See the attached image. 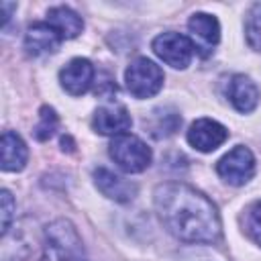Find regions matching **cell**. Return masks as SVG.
Here are the masks:
<instances>
[{"mask_svg": "<svg viewBox=\"0 0 261 261\" xmlns=\"http://www.w3.org/2000/svg\"><path fill=\"white\" fill-rule=\"evenodd\" d=\"M226 139H228L226 126H222L212 118H198L196 122H192L188 130V143L202 153H210L218 149Z\"/></svg>", "mask_w": 261, "mask_h": 261, "instance_id": "9c48e42d", "label": "cell"}, {"mask_svg": "<svg viewBox=\"0 0 261 261\" xmlns=\"http://www.w3.org/2000/svg\"><path fill=\"white\" fill-rule=\"evenodd\" d=\"M226 96H228L230 104L234 106V110H239L243 114L253 112L257 108V104H259V88L245 73H234L228 80Z\"/></svg>", "mask_w": 261, "mask_h": 261, "instance_id": "7c38bea8", "label": "cell"}, {"mask_svg": "<svg viewBox=\"0 0 261 261\" xmlns=\"http://www.w3.org/2000/svg\"><path fill=\"white\" fill-rule=\"evenodd\" d=\"M216 173L230 186H245L255 173V157L249 147L237 145L216 163Z\"/></svg>", "mask_w": 261, "mask_h": 261, "instance_id": "8992f818", "label": "cell"}, {"mask_svg": "<svg viewBox=\"0 0 261 261\" xmlns=\"http://www.w3.org/2000/svg\"><path fill=\"white\" fill-rule=\"evenodd\" d=\"M179 124H181V116L175 110L159 108V110H153V120L149 122V128H151L153 137L161 139V137L173 135Z\"/></svg>", "mask_w": 261, "mask_h": 261, "instance_id": "2e32d148", "label": "cell"}, {"mask_svg": "<svg viewBox=\"0 0 261 261\" xmlns=\"http://www.w3.org/2000/svg\"><path fill=\"white\" fill-rule=\"evenodd\" d=\"M94 184L106 198H110L114 202H120V204L130 202L137 196V190H139L135 181H130V179H126V177H122V175H118V173H114L106 167L94 169Z\"/></svg>", "mask_w": 261, "mask_h": 261, "instance_id": "30bf717a", "label": "cell"}, {"mask_svg": "<svg viewBox=\"0 0 261 261\" xmlns=\"http://www.w3.org/2000/svg\"><path fill=\"white\" fill-rule=\"evenodd\" d=\"M151 47H153V53L161 61H165L167 65H171L175 69H186L190 65L194 53H196L190 37L179 35V33H173V31L157 35L153 39V45Z\"/></svg>", "mask_w": 261, "mask_h": 261, "instance_id": "5b68a950", "label": "cell"}, {"mask_svg": "<svg viewBox=\"0 0 261 261\" xmlns=\"http://www.w3.org/2000/svg\"><path fill=\"white\" fill-rule=\"evenodd\" d=\"M245 230L251 237V241H255L261 247V200L253 202L247 208V214H245Z\"/></svg>", "mask_w": 261, "mask_h": 261, "instance_id": "d6986e66", "label": "cell"}, {"mask_svg": "<svg viewBox=\"0 0 261 261\" xmlns=\"http://www.w3.org/2000/svg\"><path fill=\"white\" fill-rule=\"evenodd\" d=\"M41 261H86L82 237L69 220L59 218L45 228V247Z\"/></svg>", "mask_w": 261, "mask_h": 261, "instance_id": "7a4b0ae2", "label": "cell"}, {"mask_svg": "<svg viewBox=\"0 0 261 261\" xmlns=\"http://www.w3.org/2000/svg\"><path fill=\"white\" fill-rule=\"evenodd\" d=\"M59 126V116L51 106H41L39 110V122L35 124V139L37 141H49Z\"/></svg>", "mask_w": 261, "mask_h": 261, "instance_id": "e0dca14e", "label": "cell"}, {"mask_svg": "<svg viewBox=\"0 0 261 261\" xmlns=\"http://www.w3.org/2000/svg\"><path fill=\"white\" fill-rule=\"evenodd\" d=\"M47 22L61 35V39H75L84 29L82 16L75 10H71L69 6H53V8H49Z\"/></svg>", "mask_w": 261, "mask_h": 261, "instance_id": "9a60e30c", "label": "cell"}, {"mask_svg": "<svg viewBox=\"0 0 261 261\" xmlns=\"http://www.w3.org/2000/svg\"><path fill=\"white\" fill-rule=\"evenodd\" d=\"M130 124H133V118H130L128 110L124 106H118V104L100 106L92 118L94 130L100 135H110V137L124 135L130 128Z\"/></svg>", "mask_w": 261, "mask_h": 261, "instance_id": "8fae6325", "label": "cell"}, {"mask_svg": "<svg viewBox=\"0 0 261 261\" xmlns=\"http://www.w3.org/2000/svg\"><path fill=\"white\" fill-rule=\"evenodd\" d=\"M61 35L49 22H35L29 27L24 35V49L29 55L39 57L47 53H55L61 45Z\"/></svg>", "mask_w": 261, "mask_h": 261, "instance_id": "4fadbf2b", "label": "cell"}, {"mask_svg": "<svg viewBox=\"0 0 261 261\" xmlns=\"http://www.w3.org/2000/svg\"><path fill=\"white\" fill-rule=\"evenodd\" d=\"M29 159V149L24 145V141L12 133V130H4L2 141H0V165L4 171H20L24 169Z\"/></svg>", "mask_w": 261, "mask_h": 261, "instance_id": "5bb4252c", "label": "cell"}, {"mask_svg": "<svg viewBox=\"0 0 261 261\" xmlns=\"http://www.w3.org/2000/svg\"><path fill=\"white\" fill-rule=\"evenodd\" d=\"M108 153L112 161L118 165V169H122L124 173H141L151 165L153 159V153L147 147V143L128 133L114 137L108 147Z\"/></svg>", "mask_w": 261, "mask_h": 261, "instance_id": "3957f363", "label": "cell"}, {"mask_svg": "<svg viewBox=\"0 0 261 261\" xmlns=\"http://www.w3.org/2000/svg\"><path fill=\"white\" fill-rule=\"evenodd\" d=\"M153 204L167 232L184 243L210 245L222 234L220 214L214 202L188 184H159L153 192Z\"/></svg>", "mask_w": 261, "mask_h": 261, "instance_id": "6da1fadb", "label": "cell"}, {"mask_svg": "<svg viewBox=\"0 0 261 261\" xmlns=\"http://www.w3.org/2000/svg\"><path fill=\"white\" fill-rule=\"evenodd\" d=\"M188 31H190V41H192L194 49L202 57L210 55V51L220 41V24H218L216 16L206 14V12H196L188 20Z\"/></svg>", "mask_w": 261, "mask_h": 261, "instance_id": "52a82bcc", "label": "cell"}, {"mask_svg": "<svg viewBox=\"0 0 261 261\" xmlns=\"http://www.w3.org/2000/svg\"><path fill=\"white\" fill-rule=\"evenodd\" d=\"M0 200H2V234H6L10 228V220L14 216V198L8 190H2Z\"/></svg>", "mask_w": 261, "mask_h": 261, "instance_id": "ffe728a7", "label": "cell"}, {"mask_svg": "<svg viewBox=\"0 0 261 261\" xmlns=\"http://www.w3.org/2000/svg\"><path fill=\"white\" fill-rule=\"evenodd\" d=\"M245 37L251 49L261 51V4H253L245 20Z\"/></svg>", "mask_w": 261, "mask_h": 261, "instance_id": "ac0fdd59", "label": "cell"}, {"mask_svg": "<svg viewBox=\"0 0 261 261\" xmlns=\"http://www.w3.org/2000/svg\"><path fill=\"white\" fill-rule=\"evenodd\" d=\"M124 82H126V90L135 98L139 100L151 98L163 88V69L147 57H137L126 67Z\"/></svg>", "mask_w": 261, "mask_h": 261, "instance_id": "277c9868", "label": "cell"}, {"mask_svg": "<svg viewBox=\"0 0 261 261\" xmlns=\"http://www.w3.org/2000/svg\"><path fill=\"white\" fill-rule=\"evenodd\" d=\"M94 75H96V71H94L92 61H88L84 57H75L61 67L59 82H61V88L69 96H82L90 90Z\"/></svg>", "mask_w": 261, "mask_h": 261, "instance_id": "ba28073f", "label": "cell"}]
</instances>
